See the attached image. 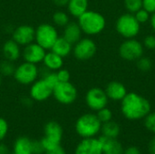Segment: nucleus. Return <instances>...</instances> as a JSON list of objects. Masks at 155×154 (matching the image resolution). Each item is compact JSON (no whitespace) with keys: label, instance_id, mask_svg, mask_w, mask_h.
Instances as JSON below:
<instances>
[{"label":"nucleus","instance_id":"9","mask_svg":"<svg viewBox=\"0 0 155 154\" xmlns=\"http://www.w3.org/2000/svg\"><path fill=\"white\" fill-rule=\"evenodd\" d=\"M120 56L126 61H137L143 54V44L134 38L125 39L119 47Z\"/></svg>","mask_w":155,"mask_h":154},{"label":"nucleus","instance_id":"19","mask_svg":"<svg viewBox=\"0 0 155 154\" xmlns=\"http://www.w3.org/2000/svg\"><path fill=\"white\" fill-rule=\"evenodd\" d=\"M12 154H33V140L26 136L16 138L12 147Z\"/></svg>","mask_w":155,"mask_h":154},{"label":"nucleus","instance_id":"34","mask_svg":"<svg viewBox=\"0 0 155 154\" xmlns=\"http://www.w3.org/2000/svg\"><path fill=\"white\" fill-rule=\"evenodd\" d=\"M56 74L59 80V83H66V82H70V73L68 70L61 68L59 70L56 71Z\"/></svg>","mask_w":155,"mask_h":154},{"label":"nucleus","instance_id":"38","mask_svg":"<svg viewBox=\"0 0 155 154\" xmlns=\"http://www.w3.org/2000/svg\"><path fill=\"white\" fill-rule=\"evenodd\" d=\"M124 154H142L140 149L136 146H129L124 150Z\"/></svg>","mask_w":155,"mask_h":154},{"label":"nucleus","instance_id":"4","mask_svg":"<svg viewBox=\"0 0 155 154\" xmlns=\"http://www.w3.org/2000/svg\"><path fill=\"white\" fill-rule=\"evenodd\" d=\"M44 137L40 140L45 152L51 151L61 145L64 130L62 125L55 121H49L44 127Z\"/></svg>","mask_w":155,"mask_h":154},{"label":"nucleus","instance_id":"33","mask_svg":"<svg viewBox=\"0 0 155 154\" xmlns=\"http://www.w3.org/2000/svg\"><path fill=\"white\" fill-rule=\"evenodd\" d=\"M9 132V124L7 123V121L3 118L0 117V142H3L5 137L7 136Z\"/></svg>","mask_w":155,"mask_h":154},{"label":"nucleus","instance_id":"10","mask_svg":"<svg viewBox=\"0 0 155 154\" xmlns=\"http://www.w3.org/2000/svg\"><path fill=\"white\" fill-rule=\"evenodd\" d=\"M97 51L95 42L88 37L81 38L73 46L74 56L79 61H87L94 56Z\"/></svg>","mask_w":155,"mask_h":154},{"label":"nucleus","instance_id":"12","mask_svg":"<svg viewBox=\"0 0 155 154\" xmlns=\"http://www.w3.org/2000/svg\"><path fill=\"white\" fill-rule=\"evenodd\" d=\"M30 98L35 102H45L53 96V88L42 78L31 84L29 91Z\"/></svg>","mask_w":155,"mask_h":154},{"label":"nucleus","instance_id":"20","mask_svg":"<svg viewBox=\"0 0 155 154\" xmlns=\"http://www.w3.org/2000/svg\"><path fill=\"white\" fill-rule=\"evenodd\" d=\"M82 34L81 27L76 22H69L64 27L63 31V36L73 45L82 38Z\"/></svg>","mask_w":155,"mask_h":154},{"label":"nucleus","instance_id":"8","mask_svg":"<svg viewBox=\"0 0 155 154\" xmlns=\"http://www.w3.org/2000/svg\"><path fill=\"white\" fill-rule=\"evenodd\" d=\"M39 70L36 64L24 62L15 67L14 73L15 80L22 85H31L37 80Z\"/></svg>","mask_w":155,"mask_h":154},{"label":"nucleus","instance_id":"27","mask_svg":"<svg viewBox=\"0 0 155 154\" xmlns=\"http://www.w3.org/2000/svg\"><path fill=\"white\" fill-rule=\"evenodd\" d=\"M124 6L129 13L134 14L143 8V0H124Z\"/></svg>","mask_w":155,"mask_h":154},{"label":"nucleus","instance_id":"21","mask_svg":"<svg viewBox=\"0 0 155 154\" xmlns=\"http://www.w3.org/2000/svg\"><path fill=\"white\" fill-rule=\"evenodd\" d=\"M43 63L45 68H47L49 71L56 72L57 70L63 68L64 58L50 50V52H46Z\"/></svg>","mask_w":155,"mask_h":154},{"label":"nucleus","instance_id":"1","mask_svg":"<svg viewBox=\"0 0 155 154\" xmlns=\"http://www.w3.org/2000/svg\"><path fill=\"white\" fill-rule=\"evenodd\" d=\"M151 103L143 96L136 93H127L121 101V112L130 121L144 119L151 113Z\"/></svg>","mask_w":155,"mask_h":154},{"label":"nucleus","instance_id":"23","mask_svg":"<svg viewBox=\"0 0 155 154\" xmlns=\"http://www.w3.org/2000/svg\"><path fill=\"white\" fill-rule=\"evenodd\" d=\"M68 13L74 17L78 18L85 11L88 10L89 1L88 0H69L67 5Z\"/></svg>","mask_w":155,"mask_h":154},{"label":"nucleus","instance_id":"6","mask_svg":"<svg viewBox=\"0 0 155 154\" xmlns=\"http://www.w3.org/2000/svg\"><path fill=\"white\" fill-rule=\"evenodd\" d=\"M58 37L59 35L56 27L51 24L43 23L35 29V41L45 50H51Z\"/></svg>","mask_w":155,"mask_h":154},{"label":"nucleus","instance_id":"40","mask_svg":"<svg viewBox=\"0 0 155 154\" xmlns=\"http://www.w3.org/2000/svg\"><path fill=\"white\" fill-rule=\"evenodd\" d=\"M0 154H11L9 147L2 142H0Z\"/></svg>","mask_w":155,"mask_h":154},{"label":"nucleus","instance_id":"16","mask_svg":"<svg viewBox=\"0 0 155 154\" xmlns=\"http://www.w3.org/2000/svg\"><path fill=\"white\" fill-rule=\"evenodd\" d=\"M104 91L106 93L108 99L115 101V102L122 101L124 98V96L127 94L126 87L123 84L116 82V81L110 82L107 84Z\"/></svg>","mask_w":155,"mask_h":154},{"label":"nucleus","instance_id":"29","mask_svg":"<svg viewBox=\"0 0 155 154\" xmlns=\"http://www.w3.org/2000/svg\"><path fill=\"white\" fill-rule=\"evenodd\" d=\"M144 126L149 132L155 134V112H151L145 116Z\"/></svg>","mask_w":155,"mask_h":154},{"label":"nucleus","instance_id":"14","mask_svg":"<svg viewBox=\"0 0 155 154\" xmlns=\"http://www.w3.org/2000/svg\"><path fill=\"white\" fill-rule=\"evenodd\" d=\"M74 154H103L99 138H83L76 145Z\"/></svg>","mask_w":155,"mask_h":154},{"label":"nucleus","instance_id":"26","mask_svg":"<svg viewBox=\"0 0 155 154\" xmlns=\"http://www.w3.org/2000/svg\"><path fill=\"white\" fill-rule=\"evenodd\" d=\"M15 67L14 62L5 59L0 63V74L4 76H13Z\"/></svg>","mask_w":155,"mask_h":154},{"label":"nucleus","instance_id":"25","mask_svg":"<svg viewBox=\"0 0 155 154\" xmlns=\"http://www.w3.org/2000/svg\"><path fill=\"white\" fill-rule=\"evenodd\" d=\"M53 22L56 26L64 27L69 22V15L64 11H56L53 15Z\"/></svg>","mask_w":155,"mask_h":154},{"label":"nucleus","instance_id":"3","mask_svg":"<svg viewBox=\"0 0 155 154\" xmlns=\"http://www.w3.org/2000/svg\"><path fill=\"white\" fill-rule=\"evenodd\" d=\"M102 123L94 113H87L80 117L75 122L74 130L76 134L83 138L96 137L101 133Z\"/></svg>","mask_w":155,"mask_h":154},{"label":"nucleus","instance_id":"28","mask_svg":"<svg viewBox=\"0 0 155 154\" xmlns=\"http://www.w3.org/2000/svg\"><path fill=\"white\" fill-rule=\"evenodd\" d=\"M96 115L102 123H107V122H110L113 120V113L107 107H104V108L97 111Z\"/></svg>","mask_w":155,"mask_h":154},{"label":"nucleus","instance_id":"32","mask_svg":"<svg viewBox=\"0 0 155 154\" xmlns=\"http://www.w3.org/2000/svg\"><path fill=\"white\" fill-rule=\"evenodd\" d=\"M153 66L152 61L148 58V57H143L142 56L141 58H139L137 60V67L143 72L149 71Z\"/></svg>","mask_w":155,"mask_h":154},{"label":"nucleus","instance_id":"2","mask_svg":"<svg viewBox=\"0 0 155 154\" xmlns=\"http://www.w3.org/2000/svg\"><path fill=\"white\" fill-rule=\"evenodd\" d=\"M81 30L87 35H96L101 34L105 26L106 20L104 16L96 11L87 10L78 17L77 21Z\"/></svg>","mask_w":155,"mask_h":154},{"label":"nucleus","instance_id":"44","mask_svg":"<svg viewBox=\"0 0 155 154\" xmlns=\"http://www.w3.org/2000/svg\"><path fill=\"white\" fill-rule=\"evenodd\" d=\"M1 84H2V75L0 74V87H1Z\"/></svg>","mask_w":155,"mask_h":154},{"label":"nucleus","instance_id":"36","mask_svg":"<svg viewBox=\"0 0 155 154\" xmlns=\"http://www.w3.org/2000/svg\"><path fill=\"white\" fill-rule=\"evenodd\" d=\"M143 8L151 15L155 13V0H143Z\"/></svg>","mask_w":155,"mask_h":154},{"label":"nucleus","instance_id":"7","mask_svg":"<svg viewBox=\"0 0 155 154\" xmlns=\"http://www.w3.org/2000/svg\"><path fill=\"white\" fill-rule=\"evenodd\" d=\"M53 96L57 103L70 105L76 101L78 92L76 87L70 82L59 83L53 89Z\"/></svg>","mask_w":155,"mask_h":154},{"label":"nucleus","instance_id":"11","mask_svg":"<svg viewBox=\"0 0 155 154\" xmlns=\"http://www.w3.org/2000/svg\"><path fill=\"white\" fill-rule=\"evenodd\" d=\"M108 97L104 90L99 87H93L89 89L85 94V103L89 109L97 112L108 104Z\"/></svg>","mask_w":155,"mask_h":154},{"label":"nucleus","instance_id":"22","mask_svg":"<svg viewBox=\"0 0 155 154\" xmlns=\"http://www.w3.org/2000/svg\"><path fill=\"white\" fill-rule=\"evenodd\" d=\"M51 51L64 58L68 56L73 52V44L68 42L64 36H59L52 46Z\"/></svg>","mask_w":155,"mask_h":154},{"label":"nucleus","instance_id":"39","mask_svg":"<svg viewBox=\"0 0 155 154\" xmlns=\"http://www.w3.org/2000/svg\"><path fill=\"white\" fill-rule=\"evenodd\" d=\"M45 154H67L66 153V152H65V150L60 145V146H58V147H56V148H54V149H53V150H51V151H47V152H45Z\"/></svg>","mask_w":155,"mask_h":154},{"label":"nucleus","instance_id":"41","mask_svg":"<svg viewBox=\"0 0 155 154\" xmlns=\"http://www.w3.org/2000/svg\"><path fill=\"white\" fill-rule=\"evenodd\" d=\"M148 152L150 154H155V135L151 139L148 144Z\"/></svg>","mask_w":155,"mask_h":154},{"label":"nucleus","instance_id":"35","mask_svg":"<svg viewBox=\"0 0 155 154\" xmlns=\"http://www.w3.org/2000/svg\"><path fill=\"white\" fill-rule=\"evenodd\" d=\"M143 46L150 50L155 49V35H147L143 40Z\"/></svg>","mask_w":155,"mask_h":154},{"label":"nucleus","instance_id":"31","mask_svg":"<svg viewBox=\"0 0 155 154\" xmlns=\"http://www.w3.org/2000/svg\"><path fill=\"white\" fill-rule=\"evenodd\" d=\"M43 79L54 89V87L59 84V80H58V77H57V74H56V72H54V71H49L46 74H45V76L43 77Z\"/></svg>","mask_w":155,"mask_h":154},{"label":"nucleus","instance_id":"43","mask_svg":"<svg viewBox=\"0 0 155 154\" xmlns=\"http://www.w3.org/2000/svg\"><path fill=\"white\" fill-rule=\"evenodd\" d=\"M149 21H150V25H151L153 30L155 32V13L151 15V17H150V20Z\"/></svg>","mask_w":155,"mask_h":154},{"label":"nucleus","instance_id":"13","mask_svg":"<svg viewBox=\"0 0 155 154\" xmlns=\"http://www.w3.org/2000/svg\"><path fill=\"white\" fill-rule=\"evenodd\" d=\"M35 29L29 25H21L17 26L12 34V39L20 46H25L35 41Z\"/></svg>","mask_w":155,"mask_h":154},{"label":"nucleus","instance_id":"15","mask_svg":"<svg viewBox=\"0 0 155 154\" xmlns=\"http://www.w3.org/2000/svg\"><path fill=\"white\" fill-rule=\"evenodd\" d=\"M24 47L25 48L22 52V55L25 62L35 64L43 62L44 57L46 54V50L45 48H43L35 42H33Z\"/></svg>","mask_w":155,"mask_h":154},{"label":"nucleus","instance_id":"5","mask_svg":"<svg viewBox=\"0 0 155 154\" xmlns=\"http://www.w3.org/2000/svg\"><path fill=\"white\" fill-rule=\"evenodd\" d=\"M115 29L125 39L134 38L140 33L141 24L137 21L134 14L128 12L118 17L115 23Z\"/></svg>","mask_w":155,"mask_h":154},{"label":"nucleus","instance_id":"37","mask_svg":"<svg viewBox=\"0 0 155 154\" xmlns=\"http://www.w3.org/2000/svg\"><path fill=\"white\" fill-rule=\"evenodd\" d=\"M45 152L40 141H33V154H44Z\"/></svg>","mask_w":155,"mask_h":154},{"label":"nucleus","instance_id":"42","mask_svg":"<svg viewBox=\"0 0 155 154\" xmlns=\"http://www.w3.org/2000/svg\"><path fill=\"white\" fill-rule=\"evenodd\" d=\"M69 0H52V2L57 5V6H60V7H63V6H65L67 5Z\"/></svg>","mask_w":155,"mask_h":154},{"label":"nucleus","instance_id":"18","mask_svg":"<svg viewBox=\"0 0 155 154\" xmlns=\"http://www.w3.org/2000/svg\"><path fill=\"white\" fill-rule=\"evenodd\" d=\"M99 140L102 144L103 154H124V146L117 139H111L100 136Z\"/></svg>","mask_w":155,"mask_h":154},{"label":"nucleus","instance_id":"24","mask_svg":"<svg viewBox=\"0 0 155 154\" xmlns=\"http://www.w3.org/2000/svg\"><path fill=\"white\" fill-rule=\"evenodd\" d=\"M121 133V128L120 125L114 122L113 120L104 123H102V128H101V133L103 136L111 138V139H117L118 136L120 135Z\"/></svg>","mask_w":155,"mask_h":154},{"label":"nucleus","instance_id":"30","mask_svg":"<svg viewBox=\"0 0 155 154\" xmlns=\"http://www.w3.org/2000/svg\"><path fill=\"white\" fill-rule=\"evenodd\" d=\"M134 15L135 18L137 19V21H138L141 25L147 23V22L150 20V17H151V14H150L149 12H147V11H146L145 9H143V8H141L140 10H138V11H137L136 13H134Z\"/></svg>","mask_w":155,"mask_h":154},{"label":"nucleus","instance_id":"17","mask_svg":"<svg viewBox=\"0 0 155 154\" xmlns=\"http://www.w3.org/2000/svg\"><path fill=\"white\" fill-rule=\"evenodd\" d=\"M20 47L21 46L13 39L5 41L2 47V52H3V55L5 59L11 61V62L17 61L22 54Z\"/></svg>","mask_w":155,"mask_h":154}]
</instances>
